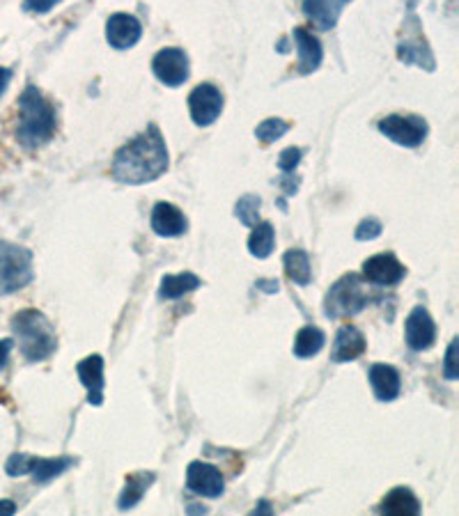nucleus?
<instances>
[{
	"label": "nucleus",
	"instance_id": "bb28decb",
	"mask_svg": "<svg viewBox=\"0 0 459 516\" xmlns=\"http://www.w3.org/2000/svg\"><path fill=\"white\" fill-rule=\"evenodd\" d=\"M287 131H290V122L283 120V117H269V120L258 124V129H255V138H258L264 145H271V143H276V140L283 138Z\"/></svg>",
	"mask_w": 459,
	"mask_h": 516
},
{
	"label": "nucleus",
	"instance_id": "412c9836",
	"mask_svg": "<svg viewBox=\"0 0 459 516\" xmlns=\"http://www.w3.org/2000/svg\"><path fill=\"white\" fill-rule=\"evenodd\" d=\"M200 287V278L196 273L191 271H184V273H168V276H163L161 280V287H159V296L161 299H182L184 294H191L196 292Z\"/></svg>",
	"mask_w": 459,
	"mask_h": 516
},
{
	"label": "nucleus",
	"instance_id": "20e7f679",
	"mask_svg": "<svg viewBox=\"0 0 459 516\" xmlns=\"http://www.w3.org/2000/svg\"><path fill=\"white\" fill-rule=\"evenodd\" d=\"M33 276V253L10 241H0V296H10L28 287Z\"/></svg>",
	"mask_w": 459,
	"mask_h": 516
},
{
	"label": "nucleus",
	"instance_id": "9d476101",
	"mask_svg": "<svg viewBox=\"0 0 459 516\" xmlns=\"http://www.w3.org/2000/svg\"><path fill=\"white\" fill-rule=\"evenodd\" d=\"M404 276H407V269L402 267L400 260L393 253H377L363 262L361 278L368 280L372 285L391 287L398 285Z\"/></svg>",
	"mask_w": 459,
	"mask_h": 516
},
{
	"label": "nucleus",
	"instance_id": "9b49d317",
	"mask_svg": "<svg viewBox=\"0 0 459 516\" xmlns=\"http://www.w3.org/2000/svg\"><path fill=\"white\" fill-rule=\"evenodd\" d=\"M186 487L198 496L221 498L225 491V480L216 466L205 464V461H193L186 468Z\"/></svg>",
	"mask_w": 459,
	"mask_h": 516
},
{
	"label": "nucleus",
	"instance_id": "ddd939ff",
	"mask_svg": "<svg viewBox=\"0 0 459 516\" xmlns=\"http://www.w3.org/2000/svg\"><path fill=\"white\" fill-rule=\"evenodd\" d=\"M140 37H143V26L134 14L118 12L106 21V39L113 49L127 51L140 42Z\"/></svg>",
	"mask_w": 459,
	"mask_h": 516
},
{
	"label": "nucleus",
	"instance_id": "473e14b6",
	"mask_svg": "<svg viewBox=\"0 0 459 516\" xmlns=\"http://www.w3.org/2000/svg\"><path fill=\"white\" fill-rule=\"evenodd\" d=\"M10 81H12V72H10V69L0 67V97L5 95V90H7V85H10Z\"/></svg>",
	"mask_w": 459,
	"mask_h": 516
},
{
	"label": "nucleus",
	"instance_id": "c756f323",
	"mask_svg": "<svg viewBox=\"0 0 459 516\" xmlns=\"http://www.w3.org/2000/svg\"><path fill=\"white\" fill-rule=\"evenodd\" d=\"M299 161H301V150H297V147H290V150H285L283 154H280L278 168L287 172V175H292V172L297 170Z\"/></svg>",
	"mask_w": 459,
	"mask_h": 516
},
{
	"label": "nucleus",
	"instance_id": "f3484780",
	"mask_svg": "<svg viewBox=\"0 0 459 516\" xmlns=\"http://www.w3.org/2000/svg\"><path fill=\"white\" fill-rule=\"evenodd\" d=\"M352 0H303L301 10L320 30L336 28L340 14Z\"/></svg>",
	"mask_w": 459,
	"mask_h": 516
},
{
	"label": "nucleus",
	"instance_id": "4be33fe9",
	"mask_svg": "<svg viewBox=\"0 0 459 516\" xmlns=\"http://www.w3.org/2000/svg\"><path fill=\"white\" fill-rule=\"evenodd\" d=\"M154 480H157V475L147 473V471L127 475V484H124V491H122L120 500H118L120 510H131V507H136L140 500H143L145 491L152 487Z\"/></svg>",
	"mask_w": 459,
	"mask_h": 516
},
{
	"label": "nucleus",
	"instance_id": "423d86ee",
	"mask_svg": "<svg viewBox=\"0 0 459 516\" xmlns=\"http://www.w3.org/2000/svg\"><path fill=\"white\" fill-rule=\"evenodd\" d=\"M76 464L74 457H56V459H42L30 455H12L5 464V473L10 478H23V475H33L35 482H51L67 473L69 468Z\"/></svg>",
	"mask_w": 459,
	"mask_h": 516
},
{
	"label": "nucleus",
	"instance_id": "39448f33",
	"mask_svg": "<svg viewBox=\"0 0 459 516\" xmlns=\"http://www.w3.org/2000/svg\"><path fill=\"white\" fill-rule=\"evenodd\" d=\"M365 306H368V292L363 289V278L359 273H345V276L326 292L324 299V310L329 319L359 315Z\"/></svg>",
	"mask_w": 459,
	"mask_h": 516
},
{
	"label": "nucleus",
	"instance_id": "a211bd4d",
	"mask_svg": "<svg viewBox=\"0 0 459 516\" xmlns=\"http://www.w3.org/2000/svg\"><path fill=\"white\" fill-rule=\"evenodd\" d=\"M370 386L375 390V397L379 402H393L398 400L402 381H400V372L395 370L393 365H384L377 363L370 367Z\"/></svg>",
	"mask_w": 459,
	"mask_h": 516
},
{
	"label": "nucleus",
	"instance_id": "c85d7f7f",
	"mask_svg": "<svg viewBox=\"0 0 459 516\" xmlns=\"http://www.w3.org/2000/svg\"><path fill=\"white\" fill-rule=\"evenodd\" d=\"M457 356V338H453V342L448 344V354H446V365H443V377L448 381H457L459 379V365L455 361Z\"/></svg>",
	"mask_w": 459,
	"mask_h": 516
},
{
	"label": "nucleus",
	"instance_id": "72a5a7b5",
	"mask_svg": "<svg viewBox=\"0 0 459 516\" xmlns=\"http://www.w3.org/2000/svg\"><path fill=\"white\" fill-rule=\"evenodd\" d=\"M258 289H262L264 294H276L278 292V283H276V280H260Z\"/></svg>",
	"mask_w": 459,
	"mask_h": 516
},
{
	"label": "nucleus",
	"instance_id": "f257e3e1",
	"mask_svg": "<svg viewBox=\"0 0 459 516\" xmlns=\"http://www.w3.org/2000/svg\"><path fill=\"white\" fill-rule=\"evenodd\" d=\"M168 147L157 124H150L143 134L131 138L115 154L111 175L115 182L127 186L150 184L168 170Z\"/></svg>",
	"mask_w": 459,
	"mask_h": 516
},
{
	"label": "nucleus",
	"instance_id": "2f4dec72",
	"mask_svg": "<svg viewBox=\"0 0 459 516\" xmlns=\"http://www.w3.org/2000/svg\"><path fill=\"white\" fill-rule=\"evenodd\" d=\"M14 347V340L12 338H5L0 340V370L7 365V361H10V351Z\"/></svg>",
	"mask_w": 459,
	"mask_h": 516
},
{
	"label": "nucleus",
	"instance_id": "f8f14e48",
	"mask_svg": "<svg viewBox=\"0 0 459 516\" xmlns=\"http://www.w3.org/2000/svg\"><path fill=\"white\" fill-rule=\"evenodd\" d=\"M404 338H407L409 349L414 351H425L432 347L434 340H437V324H434L427 308L416 306L411 310L407 324H404Z\"/></svg>",
	"mask_w": 459,
	"mask_h": 516
},
{
	"label": "nucleus",
	"instance_id": "6ab92c4d",
	"mask_svg": "<svg viewBox=\"0 0 459 516\" xmlns=\"http://www.w3.org/2000/svg\"><path fill=\"white\" fill-rule=\"evenodd\" d=\"M294 42H297V49H299L297 72L301 76L313 74L315 69L322 65V58H324V49H322L320 39H317L315 35H310L306 28H297L294 30Z\"/></svg>",
	"mask_w": 459,
	"mask_h": 516
},
{
	"label": "nucleus",
	"instance_id": "7c9ffc66",
	"mask_svg": "<svg viewBox=\"0 0 459 516\" xmlns=\"http://www.w3.org/2000/svg\"><path fill=\"white\" fill-rule=\"evenodd\" d=\"M60 0H26V10L35 14H46L56 7Z\"/></svg>",
	"mask_w": 459,
	"mask_h": 516
},
{
	"label": "nucleus",
	"instance_id": "0eeeda50",
	"mask_svg": "<svg viewBox=\"0 0 459 516\" xmlns=\"http://www.w3.org/2000/svg\"><path fill=\"white\" fill-rule=\"evenodd\" d=\"M379 131L402 147H418L427 138V122L423 117L388 115L379 122Z\"/></svg>",
	"mask_w": 459,
	"mask_h": 516
},
{
	"label": "nucleus",
	"instance_id": "5701e85b",
	"mask_svg": "<svg viewBox=\"0 0 459 516\" xmlns=\"http://www.w3.org/2000/svg\"><path fill=\"white\" fill-rule=\"evenodd\" d=\"M283 264H285L287 278H290L294 285H301V287L310 285V280H313V267H310V257L306 250L301 248L287 250L283 257Z\"/></svg>",
	"mask_w": 459,
	"mask_h": 516
},
{
	"label": "nucleus",
	"instance_id": "4468645a",
	"mask_svg": "<svg viewBox=\"0 0 459 516\" xmlns=\"http://www.w3.org/2000/svg\"><path fill=\"white\" fill-rule=\"evenodd\" d=\"M104 358L99 354H92L88 358H83L76 365V374L83 383V388L88 390V404L90 406H101L104 404Z\"/></svg>",
	"mask_w": 459,
	"mask_h": 516
},
{
	"label": "nucleus",
	"instance_id": "1a4fd4ad",
	"mask_svg": "<svg viewBox=\"0 0 459 516\" xmlns=\"http://www.w3.org/2000/svg\"><path fill=\"white\" fill-rule=\"evenodd\" d=\"M152 72L168 88H180L189 81V58L182 49H161L152 60Z\"/></svg>",
	"mask_w": 459,
	"mask_h": 516
},
{
	"label": "nucleus",
	"instance_id": "393cba45",
	"mask_svg": "<svg viewBox=\"0 0 459 516\" xmlns=\"http://www.w3.org/2000/svg\"><path fill=\"white\" fill-rule=\"evenodd\" d=\"M326 335L317 326H303L294 340V356L313 358L324 349Z\"/></svg>",
	"mask_w": 459,
	"mask_h": 516
},
{
	"label": "nucleus",
	"instance_id": "dca6fc26",
	"mask_svg": "<svg viewBox=\"0 0 459 516\" xmlns=\"http://www.w3.org/2000/svg\"><path fill=\"white\" fill-rule=\"evenodd\" d=\"M365 349H368V342H365L363 333L359 331V328L342 326L338 335H336V342H333L331 361L333 363L356 361V358H361L365 354Z\"/></svg>",
	"mask_w": 459,
	"mask_h": 516
},
{
	"label": "nucleus",
	"instance_id": "cd10ccee",
	"mask_svg": "<svg viewBox=\"0 0 459 516\" xmlns=\"http://www.w3.org/2000/svg\"><path fill=\"white\" fill-rule=\"evenodd\" d=\"M381 230H384V225H381L377 218H365V221H361L359 228H356L354 237L359 241H370V239H377Z\"/></svg>",
	"mask_w": 459,
	"mask_h": 516
},
{
	"label": "nucleus",
	"instance_id": "aec40b11",
	"mask_svg": "<svg viewBox=\"0 0 459 516\" xmlns=\"http://www.w3.org/2000/svg\"><path fill=\"white\" fill-rule=\"evenodd\" d=\"M377 512L391 516H416L420 514V500L409 487H395L381 500Z\"/></svg>",
	"mask_w": 459,
	"mask_h": 516
},
{
	"label": "nucleus",
	"instance_id": "7ed1b4c3",
	"mask_svg": "<svg viewBox=\"0 0 459 516\" xmlns=\"http://www.w3.org/2000/svg\"><path fill=\"white\" fill-rule=\"evenodd\" d=\"M12 331L19 340V349L26 361L42 363L58 349L56 328L40 310H21L12 317Z\"/></svg>",
	"mask_w": 459,
	"mask_h": 516
},
{
	"label": "nucleus",
	"instance_id": "f03ea898",
	"mask_svg": "<svg viewBox=\"0 0 459 516\" xmlns=\"http://www.w3.org/2000/svg\"><path fill=\"white\" fill-rule=\"evenodd\" d=\"M56 108L35 85H28L19 97L17 140L26 150L44 147L56 134Z\"/></svg>",
	"mask_w": 459,
	"mask_h": 516
},
{
	"label": "nucleus",
	"instance_id": "f704fd0d",
	"mask_svg": "<svg viewBox=\"0 0 459 516\" xmlns=\"http://www.w3.org/2000/svg\"><path fill=\"white\" fill-rule=\"evenodd\" d=\"M17 512V505L12 500H0V514H14Z\"/></svg>",
	"mask_w": 459,
	"mask_h": 516
},
{
	"label": "nucleus",
	"instance_id": "b1692460",
	"mask_svg": "<svg viewBox=\"0 0 459 516\" xmlns=\"http://www.w3.org/2000/svg\"><path fill=\"white\" fill-rule=\"evenodd\" d=\"M274 246H276L274 225L267 223V221H260L253 228L251 239H248V250H251V253L258 257V260H267V257L274 253Z\"/></svg>",
	"mask_w": 459,
	"mask_h": 516
},
{
	"label": "nucleus",
	"instance_id": "2eb2a0df",
	"mask_svg": "<svg viewBox=\"0 0 459 516\" xmlns=\"http://www.w3.org/2000/svg\"><path fill=\"white\" fill-rule=\"evenodd\" d=\"M152 230L159 234V237H182V234L189 230V223H186V216L180 209L170 202H157L152 209Z\"/></svg>",
	"mask_w": 459,
	"mask_h": 516
},
{
	"label": "nucleus",
	"instance_id": "6e6552de",
	"mask_svg": "<svg viewBox=\"0 0 459 516\" xmlns=\"http://www.w3.org/2000/svg\"><path fill=\"white\" fill-rule=\"evenodd\" d=\"M223 95L212 83H200L189 95V113L198 127H209L221 117Z\"/></svg>",
	"mask_w": 459,
	"mask_h": 516
},
{
	"label": "nucleus",
	"instance_id": "a878e982",
	"mask_svg": "<svg viewBox=\"0 0 459 516\" xmlns=\"http://www.w3.org/2000/svg\"><path fill=\"white\" fill-rule=\"evenodd\" d=\"M260 207H262L260 195L248 193V195H241L237 200L235 214L241 223L248 225V228H255V225L260 223Z\"/></svg>",
	"mask_w": 459,
	"mask_h": 516
}]
</instances>
